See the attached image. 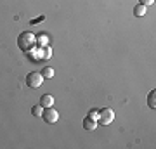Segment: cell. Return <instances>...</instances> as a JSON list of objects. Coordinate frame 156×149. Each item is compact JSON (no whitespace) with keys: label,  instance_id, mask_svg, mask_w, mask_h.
Wrapping results in <instances>:
<instances>
[{"label":"cell","instance_id":"1","mask_svg":"<svg viewBox=\"0 0 156 149\" xmlns=\"http://www.w3.org/2000/svg\"><path fill=\"white\" fill-rule=\"evenodd\" d=\"M17 45H19V49L23 50V52H31L33 50V47L37 45V37H35L31 31H23L19 37H17Z\"/></svg>","mask_w":156,"mask_h":149},{"label":"cell","instance_id":"2","mask_svg":"<svg viewBox=\"0 0 156 149\" xmlns=\"http://www.w3.org/2000/svg\"><path fill=\"white\" fill-rule=\"evenodd\" d=\"M115 120V111L109 109V108H104V109L99 111V116H97V123L99 125H111V122Z\"/></svg>","mask_w":156,"mask_h":149},{"label":"cell","instance_id":"3","mask_svg":"<svg viewBox=\"0 0 156 149\" xmlns=\"http://www.w3.org/2000/svg\"><path fill=\"white\" fill-rule=\"evenodd\" d=\"M42 82H44V76H42V73H38V71H31V73L26 75V83H28V87H31V88L40 87Z\"/></svg>","mask_w":156,"mask_h":149},{"label":"cell","instance_id":"4","mask_svg":"<svg viewBox=\"0 0 156 149\" xmlns=\"http://www.w3.org/2000/svg\"><path fill=\"white\" fill-rule=\"evenodd\" d=\"M42 118H44V122L47 125H52V123H56L59 120V113L54 108H45V111L42 113Z\"/></svg>","mask_w":156,"mask_h":149},{"label":"cell","instance_id":"5","mask_svg":"<svg viewBox=\"0 0 156 149\" xmlns=\"http://www.w3.org/2000/svg\"><path fill=\"white\" fill-rule=\"evenodd\" d=\"M83 128L85 130H89V132L95 130V128H97V120L92 118V116H85L83 118Z\"/></svg>","mask_w":156,"mask_h":149},{"label":"cell","instance_id":"6","mask_svg":"<svg viewBox=\"0 0 156 149\" xmlns=\"http://www.w3.org/2000/svg\"><path fill=\"white\" fill-rule=\"evenodd\" d=\"M38 57H40V59H45V61L52 57V50H50L49 45H44V47H40V50H38Z\"/></svg>","mask_w":156,"mask_h":149},{"label":"cell","instance_id":"7","mask_svg":"<svg viewBox=\"0 0 156 149\" xmlns=\"http://www.w3.org/2000/svg\"><path fill=\"white\" fill-rule=\"evenodd\" d=\"M40 106H42V108H52V106H54V97H52L50 94L42 95V99H40Z\"/></svg>","mask_w":156,"mask_h":149},{"label":"cell","instance_id":"8","mask_svg":"<svg viewBox=\"0 0 156 149\" xmlns=\"http://www.w3.org/2000/svg\"><path fill=\"white\" fill-rule=\"evenodd\" d=\"M154 97H156V90L153 88V90L149 92V95H147V106H149L151 109H154L156 108V99Z\"/></svg>","mask_w":156,"mask_h":149},{"label":"cell","instance_id":"9","mask_svg":"<svg viewBox=\"0 0 156 149\" xmlns=\"http://www.w3.org/2000/svg\"><path fill=\"white\" fill-rule=\"evenodd\" d=\"M144 14H146V5H142V4H137V5L134 7V16L142 17Z\"/></svg>","mask_w":156,"mask_h":149},{"label":"cell","instance_id":"10","mask_svg":"<svg viewBox=\"0 0 156 149\" xmlns=\"http://www.w3.org/2000/svg\"><path fill=\"white\" fill-rule=\"evenodd\" d=\"M42 76L44 78H52L54 76V69H52V68H44V69H42Z\"/></svg>","mask_w":156,"mask_h":149},{"label":"cell","instance_id":"11","mask_svg":"<svg viewBox=\"0 0 156 149\" xmlns=\"http://www.w3.org/2000/svg\"><path fill=\"white\" fill-rule=\"evenodd\" d=\"M42 113H44V108H42L40 104L31 108V115H33V116H42Z\"/></svg>","mask_w":156,"mask_h":149},{"label":"cell","instance_id":"12","mask_svg":"<svg viewBox=\"0 0 156 149\" xmlns=\"http://www.w3.org/2000/svg\"><path fill=\"white\" fill-rule=\"evenodd\" d=\"M37 45H40V47L47 45V37H45V35H40L38 38H37Z\"/></svg>","mask_w":156,"mask_h":149},{"label":"cell","instance_id":"13","mask_svg":"<svg viewBox=\"0 0 156 149\" xmlns=\"http://www.w3.org/2000/svg\"><path fill=\"white\" fill-rule=\"evenodd\" d=\"M139 4H142V5H153V4H154V0H139Z\"/></svg>","mask_w":156,"mask_h":149},{"label":"cell","instance_id":"14","mask_svg":"<svg viewBox=\"0 0 156 149\" xmlns=\"http://www.w3.org/2000/svg\"><path fill=\"white\" fill-rule=\"evenodd\" d=\"M89 116H92V118H95V120H97L99 113H97V109H92V111H90V115H89Z\"/></svg>","mask_w":156,"mask_h":149}]
</instances>
